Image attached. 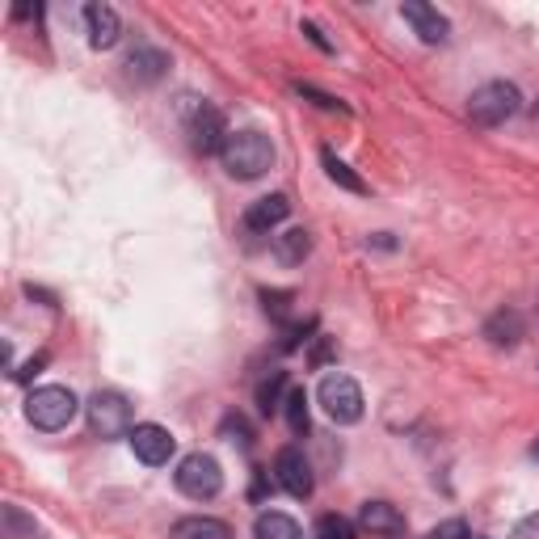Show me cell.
Masks as SVG:
<instances>
[{
	"label": "cell",
	"mask_w": 539,
	"mask_h": 539,
	"mask_svg": "<svg viewBox=\"0 0 539 539\" xmlns=\"http://www.w3.org/2000/svg\"><path fill=\"white\" fill-rule=\"evenodd\" d=\"M219 161H224V169L232 177L253 182V177H262L274 165V144H270L262 131H232L224 152H219Z\"/></svg>",
	"instance_id": "6da1fadb"
},
{
	"label": "cell",
	"mask_w": 539,
	"mask_h": 539,
	"mask_svg": "<svg viewBox=\"0 0 539 539\" xmlns=\"http://www.w3.org/2000/svg\"><path fill=\"white\" fill-rule=\"evenodd\" d=\"M76 409H81V401L72 396V388H59V384H47V388H34L26 396V417L30 426L38 430H64Z\"/></svg>",
	"instance_id": "7a4b0ae2"
},
{
	"label": "cell",
	"mask_w": 539,
	"mask_h": 539,
	"mask_svg": "<svg viewBox=\"0 0 539 539\" xmlns=\"http://www.w3.org/2000/svg\"><path fill=\"white\" fill-rule=\"evenodd\" d=\"M518 106H523V93H518L510 81H489L472 93L468 114H472V123H481V127H502L506 118L518 114Z\"/></svg>",
	"instance_id": "3957f363"
},
{
	"label": "cell",
	"mask_w": 539,
	"mask_h": 539,
	"mask_svg": "<svg viewBox=\"0 0 539 539\" xmlns=\"http://www.w3.org/2000/svg\"><path fill=\"white\" fill-rule=\"evenodd\" d=\"M316 401H321V409L333 417L337 426H354L358 417H363V388L354 384L350 375L333 371L321 379V388H316Z\"/></svg>",
	"instance_id": "277c9868"
},
{
	"label": "cell",
	"mask_w": 539,
	"mask_h": 539,
	"mask_svg": "<svg viewBox=\"0 0 539 539\" xmlns=\"http://www.w3.org/2000/svg\"><path fill=\"white\" fill-rule=\"evenodd\" d=\"M173 481L186 497H194V502H211V497H219V489H224V472H219V464L211 455L194 451V455H186L182 464H177Z\"/></svg>",
	"instance_id": "5b68a950"
},
{
	"label": "cell",
	"mask_w": 539,
	"mask_h": 539,
	"mask_svg": "<svg viewBox=\"0 0 539 539\" xmlns=\"http://www.w3.org/2000/svg\"><path fill=\"white\" fill-rule=\"evenodd\" d=\"M131 422H135V413H131L127 396H118V392H93V401H89V430L97 438H123V434L135 430Z\"/></svg>",
	"instance_id": "8992f818"
},
{
	"label": "cell",
	"mask_w": 539,
	"mask_h": 539,
	"mask_svg": "<svg viewBox=\"0 0 539 539\" xmlns=\"http://www.w3.org/2000/svg\"><path fill=\"white\" fill-rule=\"evenodd\" d=\"M274 481L283 485L291 497H312V489H316V481H312V464L304 459V451L299 447H283L278 451V459H274Z\"/></svg>",
	"instance_id": "52a82bcc"
},
{
	"label": "cell",
	"mask_w": 539,
	"mask_h": 539,
	"mask_svg": "<svg viewBox=\"0 0 539 539\" xmlns=\"http://www.w3.org/2000/svg\"><path fill=\"white\" fill-rule=\"evenodd\" d=\"M228 127H224V114H219L215 106H207V102H198L194 106V114H190V139H194V148L203 152V156H211V152H224V144H228Z\"/></svg>",
	"instance_id": "ba28073f"
},
{
	"label": "cell",
	"mask_w": 539,
	"mask_h": 539,
	"mask_svg": "<svg viewBox=\"0 0 539 539\" xmlns=\"http://www.w3.org/2000/svg\"><path fill=\"white\" fill-rule=\"evenodd\" d=\"M127 438H131V451H135L139 459H144L148 468H161V464H169L173 451H177V438H173L165 426H152V422L135 426Z\"/></svg>",
	"instance_id": "9c48e42d"
},
{
	"label": "cell",
	"mask_w": 539,
	"mask_h": 539,
	"mask_svg": "<svg viewBox=\"0 0 539 539\" xmlns=\"http://www.w3.org/2000/svg\"><path fill=\"white\" fill-rule=\"evenodd\" d=\"M401 17L413 26V34L422 38V43H430V47H434V43H447L451 22H447V17L438 13L434 5H426V0H405V5H401Z\"/></svg>",
	"instance_id": "30bf717a"
},
{
	"label": "cell",
	"mask_w": 539,
	"mask_h": 539,
	"mask_svg": "<svg viewBox=\"0 0 539 539\" xmlns=\"http://www.w3.org/2000/svg\"><path fill=\"white\" fill-rule=\"evenodd\" d=\"M85 30H89V43L97 51H106L118 43V34H123V22H118V13L110 5H85Z\"/></svg>",
	"instance_id": "8fae6325"
},
{
	"label": "cell",
	"mask_w": 539,
	"mask_h": 539,
	"mask_svg": "<svg viewBox=\"0 0 539 539\" xmlns=\"http://www.w3.org/2000/svg\"><path fill=\"white\" fill-rule=\"evenodd\" d=\"M287 215H291L287 194H266V198H257V203L245 211V228L249 232H270V228L283 224Z\"/></svg>",
	"instance_id": "7c38bea8"
},
{
	"label": "cell",
	"mask_w": 539,
	"mask_h": 539,
	"mask_svg": "<svg viewBox=\"0 0 539 539\" xmlns=\"http://www.w3.org/2000/svg\"><path fill=\"white\" fill-rule=\"evenodd\" d=\"M358 527L371 535H405V514L388 502H367L358 510Z\"/></svg>",
	"instance_id": "4fadbf2b"
},
{
	"label": "cell",
	"mask_w": 539,
	"mask_h": 539,
	"mask_svg": "<svg viewBox=\"0 0 539 539\" xmlns=\"http://www.w3.org/2000/svg\"><path fill=\"white\" fill-rule=\"evenodd\" d=\"M173 539H232V527L219 523V518H207V514H190L173 527Z\"/></svg>",
	"instance_id": "5bb4252c"
},
{
	"label": "cell",
	"mask_w": 539,
	"mask_h": 539,
	"mask_svg": "<svg viewBox=\"0 0 539 539\" xmlns=\"http://www.w3.org/2000/svg\"><path fill=\"white\" fill-rule=\"evenodd\" d=\"M253 539H304V531H299L295 518L278 514V510H266V514H257Z\"/></svg>",
	"instance_id": "9a60e30c"
},
{
	"label": "cell",
	"mask_w": 539,
	"mask_h": 539,
	"mask_svg": "<svg viewBox=\"0 0 539 539\" xmlns=\"http://www.w3.org/2000/svg\"><path fill=\"white\" fill-rule=\"evenodd\" d=\"M274 253H278V262L283 266H299L312 253V236L304 228H287L283 236H274Z\"/></svg>",
	"instance_id": "2e32d148"
},
{
	"label": "cell",
	"mask_w": 539,
	"mask_h": 539,
	"mask_svg": "<svg viewBox=\"0 0 539 539\" xmlns=\"http://www.w3.org/2000/svg\"><path fill=\"white\" fill-rule=\"evenodd\" d=\"M485 337L493 346H506V350L518 346V342H523V316H518V312H497L493 321L485 325Z\"/></svg>",
	"instance_id": "e0dca14e"
},
{
	"label": "cell",
	"mask_w": 539,
	"mask_h": 539,
	"mask_svg": "<svg viewBox=\"0 0 539 539\" xmlns=\"http://www.w3.org/2000/svg\"><path fill=\"white\" fill-rule=\"evenodd\" d=\"M321 161H325V173H329V182H337V186H342V190H350V194H367V182H363V177H358L346 161H337V156L325 148L321 152Z\"/></svg>",
	"instance_id": "ac0fdd59"
},
{
	"label": "cell",
	"mask_w": 539,
	"mask_h": 539,
	"mask_svg": "<svg viewBox=\"0 0 539 539\" xmlns=\"http://www.w3.org/2000/svg\"><path fill=\"white\" fill-rule=\"evenodd\" d=\"M165 68H169V59L156 51V47H139L131 55V76H139V81H161Z\"/></svg>",
	"instance_id": "d6986e66"
},
{
	"label": "cell",
	"mask_w": 539,
	"mask_h": 539,
	"mask_svg": "<svg viewBox=\"0 0 539 539\" xmlns=\"http://www.w3.org/2000/svg\"><path fill=\"white\" fill-rule=\"evenodd\" d=\"M283 388H287V371H270V379H262V384H257V405H262V413L270 417L274 409H283Z\"/></svg>",
	"instance_id": "ffe728a7"
},
{
	"label": "cell",
	"mask_w": 539,
	"mask_h": 539,
	"mask_svg": "<svg viewBox=\"0 0 539 539\" xmlns=\"http://www.w3.org/2000/svg\"><path fill=\"white\" fill-rule=\"evenodd\" d=\"M283 413H287V426L291 434H308V392L304 388H287V401H283Z\"/></svg>",
	"instance_id": "44dd1931"
},
{
	"label": "cell",
	"mask_w": 539,
	"mask_h": 539,
	"mask_svg": "<svg viewBox=\"0 0 539 539\" xmlns=\"http://www.w3.org/2000/svg\"><path fill=\"white\" fill-rule=\"evenodd\" d=\"M312 539H354V527L346 523L342 514H325L321 523H316V535Z\"/></svg>",
	"instance_id": "7402d4cb"
},
{
	"label": "cell",
	"mask_w": 539,
	"mask_h": 539,
	"mask_svg": "<svg viewBox=\"0 0 539 539\" xmlns=\"http://www.w3.org/2000/svg\"><path fill=\"white\" fill-rule=\"evenodd\" d=\"M430 539H472V531H468L464 518H447V523H438L430 531Z\"/></svg>",
	"instance_id": "603a6c76"
},
{
	"label": "cell",
	"mask_w": 539,
	"mask_h": 539,
	"mask_svg": "<svg viewBox=\"0 0 539 539\" xmlns=\"http://www.w3.org/2000/svg\"><path fill=\"white\" fill-rule=\"evenodd\" d=\"M262 299H266V312H274V321H287L291 316V291H262Z\"/></svg>",
	"instance_id": "cb8c5ba5"
},
{
	"label": "cell",
	"mask_w": 539,
	"mask_h": 539,
	"mask_svg": "<svg viewBox=\"0 0 539 539\" xmlns=\"http://www.w3.org/2000/svg\"><path fill=\"white\" fill-rule=\"evenodd\" d=\"M295 89H299V97H312V102L321 106V110H346L342 102H337V97H329V93H321V89H312V85H295Z\"/></svg>",
	"instance_id": "d4e9b609"
},
{
	"label": "cell",
	"mask_w": 539,
	"mask_h": 539,
	"mask_svg": "<svg viewBox=\"0 0 539 539\" xmlns=\"http://www.w3.org/2000/svg\"><path fill=\"white\" fill-rule=\"evenodd\" d=\"M514 539H539V514H527L523 523L514 527Z\"/></svg>",
	"instance_id": "484cf974"
},
{
	"label": "cell",
	"mask_w": 539,
	"mask_h": 539,
	"mask_svg": "<svg viewBox=\"0 0 539 539\" xmlns=\"http://www.w3.org/2000/svg\"><path fill=\"white\" fill-rule=\"evenodd\" d=\"M333 354H337V350H333V342H329V337H321V342H316V350H312V367H325Z\"/></svg>",
	"instance_id": "4316f807"
},
{
	"label": "cell",
	"mask_w": 539,
	"mask_h": 539,
	"mask_svg": "<svg viewBox=\"0 0 539 539\" xmlns=\"http://www.w3.org/2000/svg\"><path fill=\"white\" fill-rule=\"evenodd\" d=\"M43 363H47V354H38V358H30V363H26L22 371H13V375H17V379H30V375H38V367H43Z\"/></svg>",
	"instance_id": "83f0119b"
},
{
	"label": "cell",
	"mask_w": 539,
	"mask_h": 539,
	"mask_svg": "<svg viewBox=\"0 0 539 539\" xmlns=\"http://www.w3.org/2000/svg\"><path fill=\"white\" fill-rule=\"evenodd\" d=\"M304 34H308V38H312V43H316V47H321V51H333V47H329V38H325L321 30H316L312 22H304Z\"/></svg>",
	"instance_id": "f1b7e54d"
},
{
	"label": "cell",
	"mask_w": 539,
	"mask_h": 539,
	"mask_svg": "<svg viewBox=\"0 0 539 539\" xmlns=\"http://www.w3.org/2000/svg\"><path fill=\"white\" fill-rule=\"evenodd\" d=\"M531 455H535V459H539V443H535V447H531Z\"/></svg>",
	"instance_id": "f546056e"
}]
</instances>
